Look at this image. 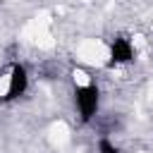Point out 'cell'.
I'll list each match as a JSON object with an SVG mask.
<instances>
[{
  "label": "cell",
  "mask_w": 153,
  "mask_h": 153,
  "mask_svg": "<svg viewBox=\"0 0 153 153\" xmlns=\"http://www.w3.org/2000/svg\"><path fill=\"white\" fill-rule=\"evenodd\" d=\"M74 105L79 110V117L81 122H91L93 115L98 112V105H100V93L93 84H84V86H76L74 91Z\"/></svg>",
  "instance_id": "cell-1"
},
{
  "label": "cell",
  "mask_w": 153,
  "mask_h": 153,
  "mask_svg": "<svg viewBox=\"0 0 153 153\" xmlns=\"http://www.w3.org/2000/svg\"><path fill=\"white\" fill-rule=\"evenodd\" d=\"M26 86H29V74L22 65H14L10 69V84H7V93H5V100H14L19 96L26 93Z\"/></svg>",
  "instance_id": "cell-2"
},
{
  "label": "cell",
  "mask_w": 153,
  "mask_h": 153,
  "mask_svg": "<svg viewBox=\"0 0 153 153\" xmlns=\"http://www.w3.org/2000/svg\"><path fill=\"white\" fill-rule=\"evenodd\" d=\"M134 60V45L129 38L124 36H117L112 43H110V65H127Z\"/></svg>",
  "instance_id": "cell-3"
},
{
  "label": "cell",
  "mask_w": 153,
  "mask_h": 153,
  "mask_svg": "<svg viewBox=\"0 0 153 153\" xmlns=\"http://www.w3.org/2000/svg\"><path fill=\"white\" fill-rule=\"evenodd\" d=\"M98 153H120V148H117L110 139H100V141H98Z\"/></svg>",
  "instance_id": "cell-4"
}]
</instances>
